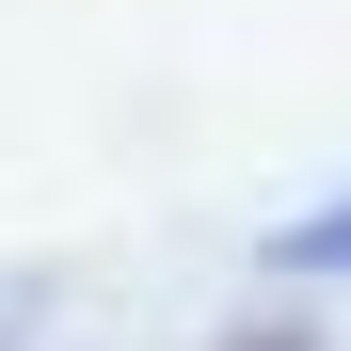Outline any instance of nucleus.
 <instances>
[{
	"mask_svg": "<svg viewBox=\"0 0 351 351\" xmlns=\"http://www.w3.org/2000/svg\"><path fill=\"white\" fill-rule=\"evenodd\" d=\"M271 271H351V208H319V223H287V240H271Z\"/></svg>",
	"mask_w": 351,
	"mask_h": 351,
	"instance_id": "obj_1",
	"label": "nucleus"
},
{
	"mask_svg": "<svg viewBox=\"0 0 351 351\" xmlns=\"http://www.w3.org/2000/svg\"><path fill=\"white\" fill-rule=\"evenodd\" d=\"M208 351H319V319H240V335H208Z\"/></svg>",
	"mask_w": 351,
	"mask_h": 351,
	"instance_id": "obj_2",
	"label": "nucleus"
}]
</instances>
